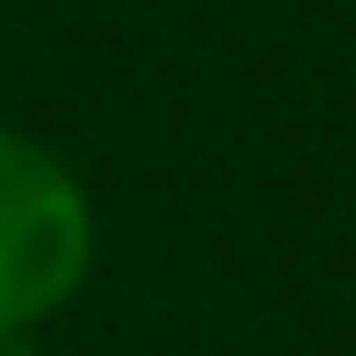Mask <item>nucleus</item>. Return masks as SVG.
Instances as JSON below:
<instances>
[{
    "label": "nucleus",
    "mask_w": 356,
    "mask_h": 356,
    "mask_svg": "<svg viewBox=\"0 0 356 356\" xmlns=\"http://www.w3.org/2000/svg\"><path fill=\"white\" fill-rule=\"evenodd\" d=\"M0 356H37V342L29 334H0Z\"/></svg>",
    "instance_id": "nucleus-2"
},
{
    "label": "nucleus",
    "mask_w": 356,
    "mask_h": 356,
    "mask_svg": "<svg viewBox=\"0 0 356 356\" xmlns=\"http://www.w3.org/2000/svg\"><path fill=\"white\" fill-rule=\"evenodd\" d=\"M95 262V211L66 160L0 131V334H29L80 291Z\"/></svg>",
    "instance_id": "nucleus-1"
}]
</instances>
